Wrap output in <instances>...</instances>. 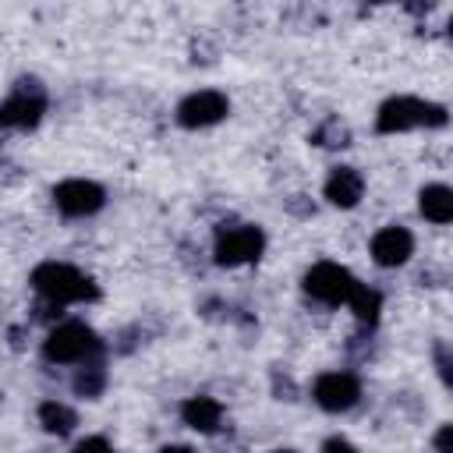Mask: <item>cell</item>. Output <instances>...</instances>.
I'll return each instance as SVG.
<instances>
[{"mask_svg":"<svg viewBox=\"0 0 453 453\" xmlns=\"http://www.w3.org/2000/svg\"><path fill=\"white\" fill-rule=\"evenodd\" d=\"M446 124V110L414 96H396L389 103H382L375 127L382 134H396V131H411V127H442Z\"/></svg>","mask_w":453,"mask_h":453,"instance_id":"obj_2","label":"cell"},{"mask_svg":"<svg viewBox=\"0 0 453 453\" xmlns=\"http://www.w3.org/2000/svg\"><path fill=\"white\" fill-rule=\"evenodd\" d=\"M46 110V99L39 92L18 88L7 103H0V124L4 127H32Z\"/></svg>","mask_w":453,"mask_h":453,"instance_id":"obj_10","label":"cell"},{"mask_svg":"<svg viewBox=\"0 0 453 453\" xmlns=\"http://www.w3.org/2000/svg\"><path fill=\"white\" fill-rule=\"evenodd\" d=\"M322 453H357V449H354L347 439H329V442L322 446Z\"/></svg>","mask_w":453,"mask_h":453,"instance_id":"obj_18","label":"cell"},{"mask_svg":"<svg viewBox=\"0 0 453 453\" xmlns=\"http://www.w3.org/2000/svg\"><path fill=\"white\" fill-rule=\"evenodd\" d=\"M421 216L432 223H449L453 219V191L446 184H428L421 191Z\"/></svg>","mask_w":453,"mask_h":453,"instance_id":"obj_13","label":"cell"},{"mask_svg":"<svg viewBox=\"0 0 453 453\" xmlns=\"http://www.w3.org/2000/svg\"><path fill=\"white\" fill-rule=\"evenodd\" d=\"M99 386H103V372H99V368H88V375L81 372V375L74 379V389H78V393H85V396H96V393H99Z\"/></svg>","mask_w":453,"mask_h":453,"instance_id":"obj_16","label":"cell"},{"mask_svg":"<svg viewBox=\"0 0 453 453\" xmlns=\"http://www.w3.org/2000/svg\"><path fill=\"white\" fill-rule=\"evenodd\" d=\"M74 453H113V446H110L106 439L92 435V439H81V442L74 446Z\"/></svg>","mask_w":453,"mask_h":453,"instance_id":"obj_17","label":"cell"},{"mask_svg":"<svg viewBox=\"0 0 453 453\" xmlns=\"http://www.w3.org/2000/svg\"><path fill=\"white\" fill-rule=\"evenodd\" d=\"M39 421H42L46 432H53V435H67V432L74 428V411L64 407V403H57V400H50V403L39 407Z\"/></svg>","mask_w":453,"mask_h":453,"instance_id":"obj_14","label":"cell"},{"mask_svg":"<svg viewBox=\"0 0 453 453\" xmlns=\"http://www.w3.org/2000/svg\"><path fill=\"white\" fill-rule=\"evenodd\" d=\"M53 202L64 216H92L103 205V188L92 180H64L53 188Z\"/></svg>","mask_w":453,"mask_h":453,"instance_id":"obj_8","label":"cell"},{"mask_svg":"<svg viewBox=\"0 0 453 453\" xmlns=\"http://www.w3.org/2000/svg\"><path fill=\"white\" fill-rule=\"evenodd\" d=\"M230 110L226 96L223 92H212V88H202V92H191L180 106H177V120L184 127H209L216 120H223Z\"/></svg>","mask_w":453,"mask_h":453,"instance_id":"obj_6","label":"cell"},{"mask_svg":"<svg viewBox=\"0 0 453 453\" xmlns=\"http://www.w3.org/2000/svg\"><path fill=\"white\" fill-rule=\"evenodd\" d=\"M414 251V237L403 226H382L372 237V258L379 265H403Z\"/></svg>","mask_w":453,"mask_h":453,"instance_id":"obj_9","label":"cell"},{"mask_svg":"<svg viewBox=\"0 0 453 453\" xmlns=\"http://www.w3.org/2000/svg\"><path fill=\"white\" fill-rule=\"evenodd\" d=\"M354 287H357V280L336 262H319L304 276V290L322 304H343L354 294Z\"/></svg>","mask_w":453,"mask_h":453,"instance_id":"obj_4","label":"cell"},{"mask_svg":"<svg viewBox=\"0 0 453 453\" xmlns=\"http://www.w3.org/2000/svg\"><path fill=\"white\" fill-rule=\"evenodd\" d=\"M262 230L258 226H230L216 234V262L219 265H244L262 255Z\"/></svg>","mask_w":453,"mask_h":453,"instance_id":"obj_5","label":"cell"},{"mask_svg":"<svg viewBox=\"0 0 453 453\" xmlns=\"http://www.w3.org/2000/svg\"><path fill=\"white\" fill-rule=\"evenodd\" d=\"M361 191H365V177L354 170V166H336L326 180V198L340 209H350L361 202Z\"/></svg>","mask_w":453,"mask_h":453,"instance_id":"obj_11","label":"cell"},{"mask_svg":"<svg viewBox=\"0 0 453 453\" xmlns=\"http://www.w3.org/2000/svg\"><path fill=\"white\" fill-rule=\"evenodd\" d=\"M32 287H35L42 297L57 301V304H67V301H92V297L99 294L96 283H92L85 273H78L74 265H67V262H42V265H35V269H32Z\"/></svg>","mask_w":453,"mask_h":453,"instance_id":"obj_1","label":"cell"},{"mask_svg":"<svg viewBox=\"0 0 453 453\" xmlns=\"http://www.w3.org/2000/svg\"><path fill=\"white\" fill-rule=\"evenodd\" d=\"M180 414H184V421H188L191 428H198V432H216V425H219V418H223V407H219L212 396H191V400H184Z\"/></svg>","mask_w":453,"mask_h":453,"instance_id":"obj_12","label":"cell"},{"mask_svg":"<svg viewBox=\"0 0 453 453\" xmlns=\"http://www.w3.org/2000/svg\"><path fill=\"white\" fill-rule=\"evenodd\" d=\"M361 396V386L350 372H326L315 382V403L322 411H350Z\"/></svg>","mask_w":453,"mask_h":453,"instance_id":"obj_7","label":"cell"},{"mask_svg":"<svg viewBox=\"0 0 453 453\" xmlns=\"http://www.w3.org/2000/svg\"><path fill=\"white\" fill-rule=\"evenodd\" d=\"M96 350H99V340H96V333H92L85 322H64V326H57V329L46 336V343H42V354H46L50 361H60V365L85 361V357H92Z\"/></svg>","mask_w":453,"mask_h":453,"instance_id":"obj_3","label":"cell"},{"mask_svg":"<svg viewBox=\"0 0 453 453\" xmlns=\"http://www.w3.org/2000/svg\"><path fill=\"white\" fill-rule=\"evenodd\" d=\"M347 304L354 308V315L361 319V322H375L379 319V304H382V297L375 294V290H368V287H354V294L347 297Z\"/></svg>","mask_w":453,"mask_h":453,"instance_id":"obj_15","label":"cell"},{"mask_svg":"<svg viewBox=\"0 0 453 453\" xmlns=\"http://www.w3.org/2000/svg\"><path fill=\"white\" fill-rule=\"evenodd\" d=\"M159 453H191L188 446H166V449H159Z\"/></svg>","mask_w":453,"mask_h":453,"instance_id":"obj_19","label":"cell"},{"mask_svg":"<svg viewBox=\"0 0 453 453\" xmlns=\"http://www.w3.org/2000/svg\"><path fill=\"white\" fill-rule=\"evenodd\" d=\"M276 453H290V449H276Z\"/></svg>","mask_w":453,"mask_h":453,"instance_id":"obj_20","label":"cell"}]
</instances>
